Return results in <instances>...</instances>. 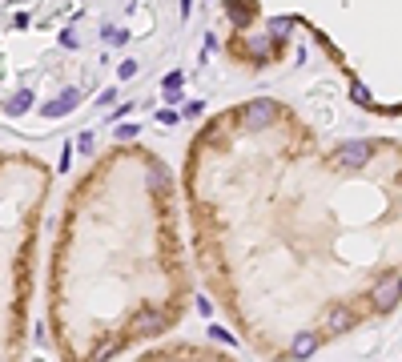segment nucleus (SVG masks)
<instances>
[{
  "label": "nucleus",
  "mask_w": 402,
  "mask_h": 362,
  "mask_svg": "<svg viewBox=\"0 0 402 362\" xmlns=\"http://www.w3.org/2000/svg\"><path fill=\"white\" fill-rule=\"evenodd\" d=\"M330 161H334V169H362V165H370V161H374V141H350V145H342Z\"/></svg>",
  "instance_id": "nucleus-1"
},
{
  "label": "nucleus",
  "mask_w": 402,
  "mask_h": 362,
  "mask_svg": "<svg viewBox=\"0 0 402 362\" xmlns=\"http://www.w3.org/2000/svg\"><path fill=\"white\" fill-rule=\"evenodd\" d=\"M237 117H241L245 129H270L274 117H278V105H274V101H265V97H258V101H245Z\"/></svg>",
  "instance_id": "nucleus-2"
},
{
  "label": "nucleus",
  "mask_w": 402,
  "mask_h": 362,
  "mask_svg": "<svg viewBox=\"0 0 402 362\" xmlns=\"http://www.w3.org/2000/svg\"><path fill=\"white\" fill-rule=\"evenodd\" d=\"M399 290H402V282H399V274H386L379 286L370 290V306L379 314H390V310H399Z\"/></svg>",
  "instance_id": "nucleus-3"
},
{
  "label": "nucleus",
  "mask_w": 402,
  "mask_h": 362,
  "mask_svg": "<svg viewBox=\"0 0 402 362\" xmlns=\"http://www.w3.org/2000/svg\"><path fill=\"white\" fill-rule=\"evenodd\" d=\"M322 326H326V334H346L350 326H358V314L346 306V302H334V306H326V314H322Z\"/></svg>",
  "instance_id": "nucleus-4"
},
{
  "label": "nucleus",
  "mask_w": 402,
  "mask_h": 362,
  "mask_svg": "<svg viewBox=\"0 0 402 362\" xmlns=\"http://www.w3.org/2000/svg\"><path fill=\"white\" fill-rule=\"evenodd\" d=\"M169 326V318L161 310H141L137 318H133V334H141V338H153V334H161Z\"/></svg>",
  "instance_id": "nucleus-5"
},
{
  "label": "nucleus",
  "mask_w": 402,
  "mask_h": 362,
  "mask_svg": "<svg viewBox=\"0 0 402 362\" xmlns=\"http://www.w3.org/2000/svg\"><path fill=\"white\" fill-rule=\"evenodd\" d=\"M77 105H81V93H77V89H65V93L57 97V101H52V105H45V109H41V113H45L48 121H57V117H65V113H72V109H77Z\"/></svg>",
  "instance_id": "nucleus-6"
},
{
  "label": "nucleus",
  "mask_w": 402,
  "mask_h": 362,
  "mask_svg": "<svg viewBox=\"0 0 402 362\" xmlns=\"http://www.w3.org/2000/svg\"><path fill=\"white\" fill-rule=\"evenodd\" d=\"M318 342H322V338L314 334V330H302V334H294V342H290V359H314Z\"/></svg>",
  "instance_id": "nucleus-7"
},
{
  "label": "nucleus",
  "mask_w": 402,
  "mask_h": 362,
  "mask_svg": "<svg viewBox=\"0 0 402 362\" xmlns=\"http://www.w3.org/2000/svg\"><path fill=\"white\" fill-rule=\"evenodd\" d=\"M225 12H230V21L241 28V24H250L258 17V4H254V0H234V4H225Z\"/></svg>",
  "instance_id": "nucleus-8"
},
{
  "label": "nucleus",
  "mask_w": 402,
  "mask_h": 362,
  "mask_svg": "<svg viewBox=\"0 0 402 362\" xmlns=\"http://www.w3.org/2000/svg\"><path fill=\"white\" fill-rule=\"evenodd\" d=\"M32 101H37V97L28 93V89H21V93L4 105V113H8V117H21V113H28V105H32Z\"/></svg>",
  "instance_id": "nucleus-9"
},
{
  "label": "nucleus",
  "mask_w": 402,
  "mask_h": 362,
  "mask_svg": "<svg viewBox=\"0 0 402 362\" xmlns=\"http://www.w3.org/2000/svg\"><path fill=\"white\" fill-rule=\"evenodd\" d=\"M290 28H294V21H290V17H274V21H270V32H274L270 41H282Z\"/></svg>",
  "instance_id": "nucleus-10"
},
{
  "label": "nucleus",
  "mask_w": 402,
  "mask_h": 362,
  "mask_svg": "<svg viewBox=\"0 0 402 362\" xmlns=\"http://www.w3.org/2000/svg\"><path fill=\"white\" fill-rule=\"evenodd\" d=\"M245 52H254V57L265 61V52H270V37H250V41H245Z\"/></svg>",
  "instance_id": "nucleus-11"
},
{
  "label": "nucleus",
  "mask_w": 402,
  "mask_h": 362,
  "mask_svg": "<svg viewBox=\"0 0 402 362\" xmlns=\"http://www.w3.org/2000/svg\"><path fill=\"white\" fill-rule=\"evenodd\" d=\"M165 185H169V173L161 165H153L149 169V190H165Z\"/></svg>",
  "instance_id": "nucleus-12"
},
{
  "label": "nucleus",
  "mask_w": 402,
  "mask_h": 362,
  "mask_svg": "<svg viewBox=\"0 0 402 362\" xmlns=\"http://www.w3.org/2000/svg\"><path fill=\"white\" fill-rule=\"evenodd\" d=\"M137 69H141V65L129 57V61H121V65H117V77H121V81H133V77H137Z\"/></svg>",
  "instance_id": "nucleus-13"
},
{
  "label": "nucleus",
  "mask_w": 402,
  "mask_h": 362,
  "mask_svg": "<svg viewBox=\"0 0 402 362\" xmlns=\"http://www.w3.org/2000/svg\"><path fill=\"white\" fill-rule=\"evenodd\" d=\"M105 41L109 45H125L129 41V28H105Z\"/></svg>",
  "instance_id": "nucleus-14"
},
{
  "label": "nucleus",
  "mask_w": 402,
  "mask_h": 362,
  "mask_svg": "<svg viewBox=\"0 0 402 362\" xmlns=\"http://www.w3.org/2000/svg\"><path fill=\"white\" fill-rule=\"evenodd\" d=\"M137 133H141V129H137V125L129 121V125H117V133H113V137H117V141H133Z\"/></svg>",
  "instance_id": "nucleus-15"
},
{
  "label": "nucleus",
  "mask_w": 402,
  "mask_h": 362,
  "mask_svg": "<svg viewBox=\"0 0 402 362\" xmlns=\"http://www.w3.org/2000/svg\"><path fill=\"white\" fill-rule=\"evenodd\" d=\"M350 97H354L358 105H374V101H370V93H366V85H358V81L350 85Z\"/></svg>",
  "instance_id": "nucleus-16"
},
{
  "label": "nucleus",
  "mask_w": 402,
  "mask_h": 362,
  "mask_svg": "<svg viewBox=\"0 0 402 362\" xmlns=\"http://www.w3.org/2000/svg\"><path fill=\"white\" fill-rule=\"evenodd\" d=\"M201 113H205V105H201V101H190V105H185L177 117H201Z\"/></svg>",
  "instance_id": "nucleus-17"
},
{
  "label": "nucleus",
  "mask_w": 402,
  "mask_h": 362,
  "mask_svg": "<svg viewBox=\"0 0 402 362\" xmlns=\"http://www.w3.org/2000/svg\"><path fill=\"white\" fill-rule=\"evenodd\" d=\"M210 334L217 338V342H225V346H234V338L225 334V330H221V326H210Z\"/></svg>",
  "instance_id": "nucleus-18"
},
{
  "label": "nucleus",
  "mask_w": 402,
  "mask_h": 362,
  "mask_svg": "<svg viewBox=\"0 0 402 362\" xmlns=\"http://www.w3.org/2000/svg\"><path fill=\"white\" fill-rule=\"evenodd\" d=\"M69 161H72V149H69V145H65V149H61V165H57V169L65 173V169H69Z\"/></svg>",
  "instance_id": "nucleus-19"
},
{
  "label": "nucleus",
  "mask_w": 402,
  "mask_h": 362,
  "mask_svg": "<svg viewBox=\"0 0 402 362\" xmlns=\"http://www.w3.org/2000/svg\"><path fill=\"white\" fill-rule=\"evenodd\" d=\"M161 85H165V89H177V85H181V72H169V77L161 81Z\"/></svg>",
  "instance_id": "nucleus-20"
},
{
  "label": "nucleus",
  "mask_w": 402,
  "mask_h": 362,
  "mask_svg": "<svg viewBox=\"0 0 402 362\" xmlns=\"http://www.w3.org/2000/svg\"><path fill=\"white\" fill-rule=\"evenodd\" d=\"M81 153H93V133H81Z\"/></svg>",
  "instance_id": "nucleus-21"
},
{
  "label": "nucleus",
  "mask_w": 402,
  "mask_h": 362,
  "mask_svg": "<svg viewBox=\"0 0 402 362\" xmlns=\"http://www.w3.org/2000/svg\"><path fill=\"white\" fill-rule=\"evenodd\" d=\"M113 101H117V89H105V93H101V105H105V109H109Z\"/></svg>",
  "instance_id": "nucleus-22"
},
{
  "label": "nucleus",
  "mask_w": 402,
  "mask_h": 362,
  "mask_svg": "<svg viewBox=\"0 0 402 362\" xmlns=\"http://www.w3.org/2000/svg\"><path fill=\"white\" fill-rule=\"evenodd\" d=\"M193 12V0H181V17H190Z\"/></svg>",
  "instance_id": "nucleus-23"
}]
</instances>
